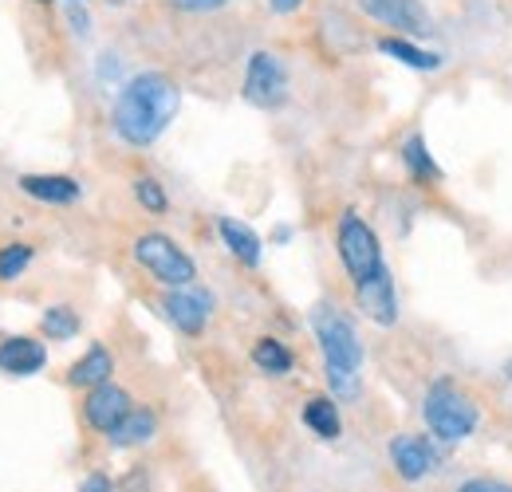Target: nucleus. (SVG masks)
<instances>
[{
	"label": "nucleus",
	"instance_id": "1",
	"mask_svg": "<svg viewBox=\"0 0 512 492\" xmlns=\"http://www.w3.org/2000/svg\"><path fill=\"white\" fill-rule=\"evenodd\" d=\"M178 107H182L178 83L162 71H142L119 91L111 107V126L127 146H150L174 123Z\"/></svg>",
	"mask_w": 512,
	"mask_h": 492
},
{
	"label": "nucleus",
	"instance_id": "2",
	"mask_svg": "<svg viewBox=\"0 0 512 492\" xmlns=\"http://www.w3.org/2000/svg\"><path fill=\"white\" fill-rule=\"evenodd\" d=\"M312 327L320 339L323 367H327V382L335 390V398H355L359 394V367H363V343L355 323L335 308L312 311Z\"/></svg>",
	"mask_w": 512,
	"mask_h": 492
},
{
	"label": "nucleus",
	"instance_id": "3",
	"mask_svg": "<svg viewBox=\"0 0 512 492\" xmlns=\"http://www.w3.org/2000/svg\"><path fill=\"white\" fill-rule=\"evenodd\" d=\"M422 418H426V426H430V433H434L438 441L457 445V441H465L469 433L477 430L481 406H477V398H473L465 386H457L453 378H438V382H430V390H426Z\"/></svg>",
	"mask_w": 512,
	"mask_h": 492
},
{
	"label": "nucleus",
	"instance_id": "4",
	"mask_svg": "<svg viewBox=\"0 0 512 492\" xmlns=\"http://www.w3.org/2000/svg\"><path fill=\"white\" fill-rule=\"evenodd\" d=\"M335 245H339V260H343V268H347V276H351V284H355V288L386 272L383 245H379L375 229H371L355 209H347V213L339 217Z\"/></svg>",
	"mask_w": 512,
	"mask_h": 492
},
{
	"label": "nucleus",
	"instance_id": "5",
	"mask_svg": "<svg viewBox=\"0 0 512 492\" xmlns=\"http://www.w3.org/2000/svg\"><path fill=\"white\" fill-rule=\"evenodd\" d=\"M134 260H138L158 284H166V288H190L193 280H197V264H193L190 256L174 245L170 237H162V233L138 237V241H134Z\"/></svg>",
	"mask_w": 512,
	"mask_h": 492
},
{
	"label": "nucleus",
	"instance_id": "6",
	"mask_svg": "<svg viewBox=\"0 0 512 492\" xmlns=\"http://www.w3.org/2000/svg\"><path fill=\"white\" fill-rule=\"evenodd\" d=\"M245 103H253L260 111H276L288 103V67L272 52H253L245 67V87H241Z\"/></svg>",
	"mask_w": 512,
	"mask_h": 492
},
{
	"label": "nucleus",
	"instance_id": "7",
	"mask_svg": "<svg viewBox=\"0 0 512 492\" xmlns=\"http://www.w3.org/2000/svg\"><path fill=\"white\" fill-rule=\"evenodd\" d=\"M359 8L398 36H422L430 32V12L422 0H359Z\"/></svg>",
	"mask_w": 512,
	"mask_h": 492
},
{
	"label": "nucleus",
	"instance_id": "8",
	"mask_svg": "<svg viewBox=\"0 0 512 492\" xmlns=\"http://www.w3.org/2000/svg\"><path fill=\"white\" fill-rule=\"evenodd\" d=\"M162 311L182 335H201L209 323V311H213V296L205 288H193V284L190 288H170L162 296Z\"/></svg>",
	"mask_w": 512,
	"mask_h": 492
},
{
	"label": "nucleus",
	"instance_id": "9",
	"mask_svg": "<svg viewBox=\"0 0 512 492\" xmlns=\"http://www.w3.org/2000/svg\"><path fill=\"white\" fill-rule=\"evenodd\" d=\"M390 465L398 469L402 481L418 485L438 469V453L430 441H422L414 433H398V437H390Z\"/></svg>",
	"mask_w": 512,
	"mask_h": 492
},
{
	"label": "nucleus",
	"instance_id": "10",
	"mask_svg": "<svg viewBox=\"0 0 512 492\" xmlns=\"http://www.w3.org/2000/svg\"><path fill=\"white\" fill-rule=\"evenodd\" d=\"M130 410H134L130 394L123 390V386H115V382L91 386V394H87V402H83V418H87V426L99 433H111L123 418H127Z\"/></svg>",
	"mask_w": 512,
	"mask_h": 492
},
{
	"label": "nucleus",
	"instance_id": "11",
	"mask_svg": "<svg viewBox=\"0 0 512 492\" xmlns=\"http://www.w3.org/2000/svg\"><path fill=\"white\" fill-rule=\"evenodd\" d=\"M355 300H359V311H363L371 323H379V327H394V323H398V292H394L390 268H386L383 276L359 284V288H355Z\"/></svg>",
	"mask_w": 512,
	"mask_h": 492
},
{
	"label": "nucleus",
	"instance_id": "12",
	"mask_svg": "<svg viewBox=\"0 0 512 492\" xmlns=\"http://www.w3.org/2000/svg\"><path fill=\"white\" fill-rule=\"evenodd\" d=\"M44 363H48L44 343H36V339H28V335H16V339H4V343H0V370H4V374L28 378V374L44 370Z\"/></svg>",
	"mask_w": 512,
	"mask_h": 492
},
{
	"label": "nucleus",
	"instance_id": "13",
	"mask_svg": "<svg viewBox=\"0 0 512 492\" xmlns=\"http://www.w3.org/2000/svg\"><path fill=\"white\" fill-rule=\"evenodd\" d=\"M20 189L32 201H44V205H71V201L83 197V185L75 178H60V174H24Z\"/></svg>",
	"mask_w": 512,
	"mask_h": 492
},
{
	"label": "nucleus",
	"instance_id": "14",
	"mask_svg": "<svg viewBox=\"0 0 512 492\" xmlns=\"http://www.w3.org/2000/svg\"><path fill=\"white\" fill-rule=\"evenodd\" d=\"M379 52L390 56V60L406 63V67H414V71H442V56L430 52V48H422V44H414L410 36H383L379 40Z\"/></svg>",
	"mask_w": 512,
	"mask_h": 492
},
{
	"label": "nucleus",
	"instance_id": "15",
	"mask_svg": "<svg viewBox=\"0 0 512 492\" xmlns=\"http://www.w3.org/2000/svg\"><path fill=\"white\" fill-rule=\"evenodd\" d=\"M217 233H221V241H225V248L245 264V268H256L260 264V237H256L253 229L245 225V221H233V217H221L217 221Z\"/></svg>",
	"mask_w": 512,
	"mask_h": 492
},
{
	"label": "nucleus",
	"instance_id": "16",
	"mask_svg": "<svg viewBox=\"0 0 512 492\" xmlns=\"http://www.w3.org/2000/svg\"><path fill=\"white\" fill-rule=\"evenodd\" d=\"M111 374H115V359H111V351L103 347V343H95L75 367L67 370V382L71 386H103V382H111Z\"/></svg>",
	"mask_w": 512,
	"mask_h": 492
},
{
	"label": "nucleus",
	"instance_id": "17",
	"mask_svg": "<svg viewBox=\"0 0 512 492\" xmlns=\"http://www.w3.org/2000/svg\"><path fill=\"white\" fill-rule=\"evenodd\" d=\"M154 430H158V414H154V410H146V406H134V410H130L127 418L107 433V437H111V445L127 449V445H142V441H150Z\"/></svg>",
	"mask_w": 512,
	"mask_h": 492
},
{
	"label": "nucleus",
	"instance_id": "18",
	"mask_svg": "<svg viewBox=\"0 0 512 492\" xmlns=\"http://www.w3.org/2000/svg\"><path fill=\"white\" fill-rule=\"evenodd\" d=\"M304 426L323 437V441H335L339 433H343V418H339V406L331 402V398H312L308 406H304Z\"/></svg>",
	"mask_w": 512,
	"mask_h": 492
},
{
	"label": "nucleus",
	"instance_id": "19",
	"mask_svg": "<svg viewBox=\"0 0 512 492\" xmlns=\"http://www.w3.org/2000/svg\"><path fill=\"white\" fill-rule=\"evenodd\" d=\"M402 162H406V170H410L414 178H422V182H438V178H442V166L434 162V154H430V146H426L422 134H410V138L402 142Z\"/></svg>",
	"mask_w": 512,
	"mask_h": 492
},
{
	"label": "nucleus",
	"instance_id": "20",
	"mask_svg": "<svg viewBox=\"0 0 512 492\" xmlns=\"http://www.w3.org/2000/svg\"><path fill=\"white\" fill-rule=\"evenodd\" d=\"M253 363L264 374H272V378H280V374H288L292 370V351L280 343V339H256V347H253Z\"/></svg>",
	"mask_w": 512,
	"mask_h": 492
},
{
	"label": "nucleus",
	"instance_id": "21",
	"mask_svg": "<svg viewBox=\"0 0 512 492\" xmlns=\"http://www.w3.org/2000/svg\"><path fill=\"white\" fill-rule=\"evenodd\" d=\"M40 327H44L48 339H71L79 331V315L71 308H48L44 319H40Z\"/></svg>",
	"mask_w": 512,
	"mask_h": 492
},
{
	"label": "nucleus",
	"instance_id": "22",
	"mask_svg": "<svg viewBox=\"0 0 512 492\" xmlns=\"http://www.w3.org/2000/svg\"><path fill=\"white\" fill-rule=\"evenodd\" d=\"M134 197H138V205H142L146 213H166V205H170L166 189L154 182V178H138V182H134Z\"/></svg>",
	"mask_w": 512,
	"mask_h": 492
},
{
	"label": "nucleus",
	"instance_id": "23",
	"mask_svg": "<svg viewBox=\"0 0 512 492\" xmlns=\"http://www.w3.org/2000/svg\"><path fill=\"white\" fill-rule=\"evenodd\" d=\"M28 264H32V248H28V245L0 248V280H16V276H20Z\"/></svg>",
	"mask_w": 512,
	"mask_h": 492
},
{
	"label": "nucleus",
	"instance_id": "24",
	"mask_svg": "<svg viewBox=\"0 0 512 492\" xmlns=\"http://www.w3.org/2000/svg\"><path fill=\"white\" fill-rule=\"evenodd\" d=\"M178 12H193V16H201V12H217V8H225L229 0H170Z\"/></svg>",
	"mask_w": 512,
	"mask_h": 492
},
{
	"label": "nucleus",
	"instance_id": "25",
	"mask_svg": "<svg viewBox=\"0 0 512 492\" xmlns=\"http://www.w3.org/2000/svg\"><path fill=\"white\" fill-rule=\"evenodd\" d=\"M457 492H512V485H505V481H493V477H473V481H465Z\"/></svg>",
	"mask_w": 512,
	"mask_h": 492
},
{
	"label": "nucleus",
	"instance_id": "26",
	"mask_svg": "<svg viewBox=\"0 0 512 492\" xmlns=\"http://www.w3.org/2000/svg\"><path fill=\"white\" fill-rule=\"evenodd\" d=\"M115 485H111V477L107 473H91L83 485H79V492H111Z\"/></svg>",
	"mask_w": 512,
	"mask_h": 492
},
{
	"label": "nucleus",
	"instance_id": "27",
	"mask_svg": "<svg viewBox=\"0 0 512 492\" xmlns=\"http://www.w3.org/2000/svg\"><path fill=\"white\" fill-rule=\"evenodd\" d=\"M67 20H71V28H75L79 36H87V28H91V20H87V12H83V4H71V12H67Z\"/></svg>",
	"mask_w": 512,
	"mask_h": 492
},
{
	"label": "nucleus",
	"instance_id": "28",
	"mask_svg": "<svg viewBox=\"0 0 512 492\" xmlns=\"http://www.w3.org/2000/svg\"><path fill=\"white\" fill-rule=\"evenodd\" d=\"M268 4H272V12H276V16H292V12H300V4H304V0H268Z\"/></svg>",
	"mask_w": 512,
	"mask_h": 492
},
{
	"label": "nucleus",
	"instance_id": "29",
	"mask_svg": "<svg viewBox=\"0 0 512 492\" xmlns=\"http://www.w3.org/2000/svg\"><path fill=\"white\" fill-rule=\"evenodd\" d=\"M71 4H83V0H71Z\"/></svg>",
	"mask_w": 512,
	"mask_h": 492
},
{
	"label": "nucleus",
	"instance_id": "30",
	"mask_svg": "<svg viewBox=\"0 0 512 492\" xmlns=\"http://www.w3.org/2000/svg\"><path fill=\"white\" fill-rule=\"evenodd\" d=\"M40 4H52V0H40Z\"/></svg>",
	"mask_w": 512,
	"mask_h": 492
}]
</instances>
